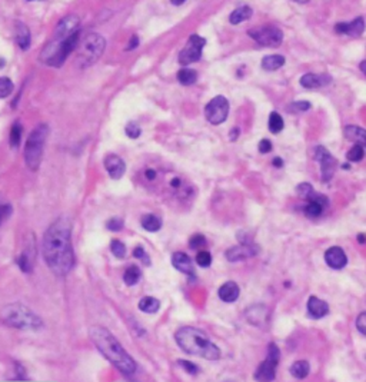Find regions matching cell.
Segmentation results:
<instances>
[{"label":"cell","mask_w":366,"mask_h":382,"mask_svg":"<svg viewBox=\"0 0 366 382\" xmlns=\"http://www.w3.org/2000/svg\"><path fill=\"white\" fill-rule=\"evenodd\" d=\"M0 319L3 324H6L7 327L19 328V329H30V331H36L41 329L43 322L41 319L35 314L33 311H30L22 303H12L7 305L1 314Z\"/></svg>","instance_id":"5b68a950"},{"label":"cell","mask_w":366,"mask_h":382,"mask_svg":"<svg viewBox=\"0 0 366 382\" xmlns=\"http://www.w3.org/2000/svg\"><path fill=\"white\" fill-rule=\"evenodd\" d=\"M196 263L202 268H209L212 263V255L207 251H199L196 255Z\"/></svg>","instance_id":"f35d334b"},{"label":"cell","mask_w":366,"mask_h":382,"mask_svg":"<svg viewBox=\"0 0 366 382\" xmlns=\"http://www.w3.org/2000/svg\"><path fill=\"white\" fill-rule=\"evenodd\" d=\"M289 108H290L292 112H306V110H309L312 108V105H311V102L300 100V102H293Z\"/></svg>","instance_id":"7bdbcfd3"},{"label":"cell","mask_w":366,"mask_h":382,"mask_svg":"<svg viewBox=\"0 0 366 382\" xmlns=\"http://www.w3.org/2000/svg\"><path fill=\"white\" fill-rule=\"evenodd\" d=\"M247 35L260 46L265 47H278L282 44L284 33L276 26H262V28L252 29L247 32Z\"/></svg>","instance_id":"9c48e42d"},{"label":"cell","mask_w":366,"mask_h":382,"mask_svg":"<svg viewBox=\"0 0 366 382\" xmlns=\"http://www.w3.org/2000/svg\"><path fill=\"white\" fill-rule=\"evenodd\" d=\"M139 46V38L136 36V35H133L132 38H130V42H129V44H127V50H133V49H136Z\"/></svg>","instance_id":"816d5d0a"},{"label":"cell","mask_w":366,"mask_h":382,"mask_svg":"<svg viewBox=\"0 0 366 382\" xmlns=\"http://www.w3.org/2000/svg\"><path fill=\"white\" fill-rule=\"evenodd\" d=\"M161 308V302L153 297H145L139 302V309L145 314H156Z\"/></svg>","instance_id":"f1b7e54d"},{"label":"cell","mask_w":366,"mask_h":382,"mask_svg":"<svg viewBox=\"0 0 366 382\" xmlns=\"http://www.w3.org/2000/svg\"><path fill=\"white\" fill-rule=\"evenodd\" d=\"M204 245H206V239H204L203 235H201V233H195L189 239V246L192 249H199V248H202Z\"/></svg>","instance_id":"60d3db41"},{"label":"cell","mask_w":366,"mask_h":382,"mask_svg":"<svg viewBox=\"0 0 366 382\" xmlns=\"http://www.w3.org/2000/svg\"><path fill=\"white\" fill-rule=\"evenodd\" d=\"M13 87V82L9 78H0V99L12 95Z\"/></svg>","instance_id":"8d00e7d4"},{"label":"cell","mask_w":366,"mask_h":382,"mask_svg":"<svg viewBox=\"0 0 366 382\" xmlns=\"http://www.w3.org/2000/svg\"><path fill=\"white\" fill-rule=\"evenodd\" d=\"M6 66V60L3 57H0V69H3Z\"/></svg>","instance_id":"6f0895ef"},{"label":"cell","mask_w":366,"mask_h":382,"mask_svg":"<svg viewBox=\"0 0 366 382\" xmlns=\"http://www.w3.org/2000/svg\"><path fill=\"white\" fill-rule=\"evenodd\" d=\"M22 133H23V126H22V123L20 122H14L12 125V129H10V137H9V140H10V146L16 149V148H19V145H20V139H22Z\"/></svg>","instance_id":"d6a6232c"},{"label":"cell","mask_w":366,"mask_h":382,"mask_svg":"<svg viewBox=\"0 0 366 382\" xmlns=\"http://www.w3.org/2000/svg\"><path fill=\"white\" fill-rule=\"evenodd\" d=\"M43 258L57 276L68 275L75 265L72 246V223L68 218L56 219L43 236Z\"/></svg>","instance_id":"6da1fadb"},{"label":"cell","mask_w":366,"mask_h":382,"mask_svg":"<svg viewBox=\"0 0 366 382\" xmlns=\"http://www.w3.org/2000/svg\"><path fill=\"white\" fill-rule=\"evenodd\" d=\"M258 254V246L252 245V244H242V245L232 246L231 249L226 251V259L231 262H238V260H244L255 256Z\"/></svg>","instance_id":"9a60e30c"},{"label":"cell","mask_w":366,"mask_h":382,"mask_svg":"<svg viewBox=\"0 0 366 382\" xmlns=\"http://www.w3.org/2000/svg\"><path fill=\"white\" fill-rule=\"evenodd\" d=\"M12 213V206L7 204H0V223L3 219H7Z\"/></svg>","instance_id":"c3c4849f"},{"label":"cell","mask_w":366,"mask_h":382,"mask_svg":"<svg viewBox=\"0 0 366 382\" xmlns=\"http://www.w3.org/2000/svg\"><path fill=\"white\" fill-rule=\"evenodd\" d=\"M313 156H315V159L321 164L322 179H324L325 182L330 180L332 176L335 175V170H336V166H338L336 159L329 153V150L326 149L325 146H316V148H315V152H313Z\"/></svg>","instance_id":"7c38bea8"},{"label":"cell","mask_w":366,"mask_h":382,"mask_svg":"<svg viewBox=\"0 0 366 382\" xmlns=\"http://www.w3.org/2000/svg\"><path fill=\"white\" fill-rule=\"evenodd\" d=\"M332 82V78L326 73L322 75H315V73H306L300 78V85L306 89H316L322 87Z\"/></svg>","instance_id":"ffe728a7"},{"label":"cell","mask_w":366,"mask_h":382,"mask_svg":"<svg viewBox=\"0 0 366 382\" xmlns=\"http://www.w3.org/2000/svg\"><path fill=\"white\" fill-rule=\"evenodd\" d=\"M296 192L302 198H306L308 195H311L313 192V188L311 183H300L298 188H296Z\"/></svg>","instance_id":"7dc6e473"},{"label":"cell","mask_w":366,"mask_h":382,"mask_svg":"<svg viewBox=\"0 0 366 382\" xmlns=\"http://www.w3.org/2000/svg\"><path fill=\"white\" fill-rule=\"evenodd\" d=\"M110 249H112V254L116 258H123L126 255V246L123 245V242L119 239H113L110 242Z\"/></svg>","instance_id":"74e56055"},{"label":"cell","mask_w":366,"mask_h":382,"mask_svg":"<svg viewBox=\"0 0 366 382\" xmlns=\"http://www.w3.org/2000/svg\"><path fill=\"white\" fill-rule=\"evenodd\" d=\"M177 345L189 355L201 356L209 361H216L220 358V349L203 331L193 327L180 328L175 334Z\"/></svg>","instance_id":"3957f363"},{"label":"cell","mask_w":366,"mask_h":382,"mask_svg":"<svg viewBox=\"0 0 366 382\" xmlns=\"http://www.w3.org/2000/svg\"><path fill=\"white\" fill-rule=\"evenodd\" d=\"M156 176H158V172H156L153 168H148V169L145 170V177H146L149 182L155 180V179H156Z\"/></svg>","instance_id":"f907efd6"},{"label":"cell","mask_w":366,"mask_h":382,"mask_svg":"<svg viewBox=\"0 0 366 382\" xmlns=\"http://www.w3.org/2000/svg\"><path fill=\"white\" fill-rule=\"evenodd\" d=\"M281 361V351L276 343H269L268 356L266 359L259 365L255 372V380L258 382H272L276 377V368Z\"/></svg>","instance_id":"ba28073f"},{"label":"cell","mask_w":366,"mask_h":382,"mask_svg":"<svg viewBox=\"0 0 366 382\" xmlns=\"http://www.w3.org/2000/svg\"><path fill=\"white\" fill-rule=\"evenodd\" d=\"M273 166H276V168H282V166H284V161H282L281 158H275V159H273Z\"/></svg>","instance_id":"db71d44e"},{"label":"cell","mask_w":366,"mask_h":382,"mask_svg":"<svg viewBox=\"0 0 366 382\" xmlns=\"http://www.w3.org/2000/svg\"><path fill=\"white\" fill-rule=\"evenodd\" d=\"M252 13H253V10L249 6H241V7H238L232 12L231 16H229V22L232 25H239L244 20H247L252 16Z\"/></svg>","instance_id":"83f0119b"},{"label":"cell","mask_w":366,"mask_h":382,"mask_svg":"<svg viewBox=\"0 0 366 382\" xmlns=\"http://www.w3.org/2000/svg\"><path fill=\"white\" fill-rule=\"evenodd\" d=\"M106 226H108L109 231H115V232H118V231H121V229L123 228V220L119 218L110 219L108 223H106Z\"/></svg>","instance_id":"f6af8a7d"},{"label":"cell","mask_w":366,"mask_h":382,"mask_svg":"<svg viewBox=\"0 0 366 382\" xmlns=\"http://www.w3.org/2000/svg\"><path fill=\"white\" fill-rule=\"evenodd\" d=\"M185 1L183 0H172L170 1V4H175V6H179V4H183Z\"/></svg>","instance_id":"9f6ffc18"},{"label":"cell","mask_w":366,"mask_h":382,"mask_svg":"<svg viewBox=\"0 0 366 382\" xmlns=\"http://www.w3.org/2000/svg\"><path fill=\"white\" fill-rule=\"evenodd\" d=\"M241 133V129H238V127H235V129H232V133H231V140H236L238 139V135Z\"/></svg>","instance_id":"f5cc1de1"},{"label":"cell","mask_w":366,"mask_h":382,"mask_svg":"<svg viewBox=\"0 0 366 382\" xmlns=\"http://www.w3.org/2000/svg\"><path fill=\"white\" fill-rule=\"evenodd\" d=\"M133 256L136 259H140L143 262V265H150V258L148 256V254L145 252V249L142 246H137L133 251Z\"/></svg>","instance_id":"ee69618b"},{"label":"cell","mask_w":366,"mask_h":382,"mask_svg":"<svg viewBox=\"0 0 366 382\" xmlns=\"http://www.w3.org/2000/svg\"><path fill=\"white\" fill-rule=\"evenodd\" d=\"M172 265L176 268L179 272L189 275V276H195V266L193 262L189 256L183 252H175L172 255Z\"/></svg>","instance_id":"44dd1931"},{"label":"cell","mask_w":366,"mask_h":382,"mask_svg":"<svg viewBox=\"0 0 366 382\" xmlns=\"http://www.w3.org/2000/svg\"><path fill=\"white\" fill-rule=\"evenodd\" d=\"M229 115V100L225 96H215L204 106V118L212 125H220L228 119Z\"/></svg>","instance_id":"30bf717a"},{"label":"cell","mask_w":366,"mask_h":382,"mask_svg":"<svg viewBox=\"0 0 366 382\" xmlns=\"http://www.w3.org/2000/svg\"><path fill=\"white\" fill-rule=\"evenodd\" d=\"M49 135V126L46 123L38 125L29 135L25 148V161L29 169L38 170L41 162L43 148Z\"/></svg>","instance_id":"8992f818"},{"label":"cell","mask_w":366,"mask_h":382,"mask_svg":"<svg viewBox=\"0 0 366 382\" xmlns=\"http://www.w3.org/2000/svg\"><path fill=\"white\" fill-rule=\"evenodd\" d=\"M103 164H105V168H106V170H108V173L112 179H121L126 172V164L123 162L121 156H118L115 153L108 155L105 158Z\"/></svg>","instance_id":"e0dca14e"},{"label":"cell","mask_w":366,"mask_h":382,"mask_svg":"<svg viewBox=\"0 0 366 382\" xmlns=\"http://www.w3.org/2000/svg\"><path fill=\"white\" fill-rule=\"evenodd\" d=\"M16 42L22 50H27L30 46V32L25 23L16 22Z\"/></svg>","instance_id":"d4e9b609"},{"label":"cell","mask_w":366,"mask_h":382,"mask_svg":"<svg viewBox=\"0 0 366 382\" xmlns=\"http://www.w3.org/2000/svg\"><path fill=\"white\" fill-rule=\"evenodd\" d=\"M365 63H366L365 60H362V62H361V70H362L364 73H365V72H366V70H365Z\"/></svg>","instance_id":"680465c9"},{"label":"cell","mask_w":366,"mask_h":382,"mask_svg":"<svg viewBox=\"0 0 366 382\" xmlns=\"http://www.w3.org/2000/svg\"><path fill=\"white\" fill-rule=\"evenodd\" d=\"M124 132H126V135L130 137V139H137V137L140 136V133H142L140 126H139L136 122H133V121L126 125Z\"/></svg>","instance_id":"ab89813d"},{"label":"cell","mask_w":366,"mask_h":382,"mask_svg":"<svg viewBox=\"0 0 366 382\" xmlns=\"http://www.w3.org/2000/svg\"><path fill=\"white\" fill-rule=\"evenodd\" d=\"M16 262H17L19 268H20L23 272H30V271H32V266H33V265H32V256H30V254H29L27 251L22 252V254L17 256Z\"/></svg>","instance_id":"e575fe53"},{"label":"cell","mask_w":366,"mask_h":382,"mask_svg":"<svg viewBox=\"0 0 366 382\" xmlns=\"http://www.w3.org/2000/svg\"><path fill=\"white\" fill-rule=\"evenodd\" d=\"M284 126H285L284 118L278 112H272L271 116H269V130L276 135L281 130H284Z\"/></svg>","instance_id":"836d02e7"},{"label":"cell","mask_w":366,"mask_h":382,"mask_svg":"<svg viewBox=\"0 0 366 382\" xmlns=\"http://www.w3.org/2000/svg\"><path fill=\"white\" fill-rule=\"evenodd\" d=\"M309 372H311V365L308 361H296L290 367V374L298 380L306 378L309 375Z\"/></svg>","instance_id":"f546056e"},{"label":"cell","mask_w":366,"mask_h":382,"mask_svg":"<svg viewBox=\"0 0 366 382\" xmlns=\"http://www.w3.org/2000/svg\"><path fill=\"white\" fill-rule=\"evenodd\" d=\"M90 338L96 348L108 358L109 361L122 371L123 374H133L136 371V362L133 358L124 351L121 342L118 341L113 334L103 327H93L89 331Z\"/></svg>","instance_id":"7a4b0ae2"},{"label":"cell","mask_w":366,"mask_h":382,"mask_svg":"<svg viewBox=\"0 0 366 382\" xmlns=\"http://www.w3.org/2000/svg\"><path fill=\"white\" fill-rule=\"evenodd\" d=\"M79 38H81V30L73 33L66 39H54L53 38L44 46L41 55V60L49 66L60 68L65 63V60L68 59V56L79 44Z\"/></svg>","instance_id":"277c9868"},{"label":"cell","mask_w":366,"mask_h":382,"mask_svg":"<svg viewBox=\"0 0 366 382\" xmlns=\"http://www.w3.org/2000/svg\"><path fill=\"white\" fill-rule=\"evenodd\" d=\"M204 44H206V39L199 35H192L186 46L179 53V63L188 66L190 63L198 62L202 57V49L204 47Z\"/></svg>","instance_id":"8fae6325"},{"label":"cell","mask_w":366,"mask_h":382,"mask_svg":"<svg viewBox=\"0 0 366 382\" xmlns=\"http://www.w3.org/2000/svg\"><path fill=\"white\" fill-rule=\"evenodd\" d=\"M335 30L338 33H343V35H348V36L356 39V38H361L364 30H365V20H364L362 16H359V17H356L355 20L349 22V23H346V22L345 23H338L335 26Z\"/></svg>","instance_id":"2e32d148"},{"label":"cell","mask_w":366,"mask_h":382,"mask_svg":"<svg viewBox=\"0 0 366 382\" xmlns=\"http://www.w3.org/2000/svg\"><path fill=\"white\" fill-rule=\"evenodd\" d=\"M140 276H142L140 269H139L137 266H135V265H130V266L126 269L124 275H123V281H124L126 285L133 287V285H136V284L140 281Z\"/></svg>","instance_id":"1f68e13d"},{"label":"cell","mask_w":366,"mask_h":382,"mask_svg":"<svg viewBox=\"0 0 366 382\" xmlns=\"http://www.w3.org/2000/svg\"><path fill=\"white\" fill-rule=\"evenodd\" d=\"M140 223H142L143 229L148 231V232H158L162 228V220L153 213L143 215L140 219Z\"/></svg>","instance_id":"4316f807"},{"label":"cell","mask_w":366,"mask_h":382,"mask_svg":"<svg viewBox=\"0 0 366 382\" xmlns=\"http://www.w3.org/2000/svg\"><path fill=\"white\" fill-rule=\"evenodd\" d=\"M268 316V311L265 306L262 305H255L250 306L246 311V318L250 324H253L255 327H262V324H265V318Z\"/></svg>","instance_id":"cb8c5ba5"},{"label":"cell","mask_w":366,"mask_h":382,"mask_svg":"<svg viewBox=\"0 0 366 382\" xmlns=\"http://www.w3.org/2000/svg\"><path fill=\"white\" fill-rule=\"evenodd\" d=\"M358 241H359V244H365V235L361 233V235L358 236Z\"/></svg>","instance_id":"11a10c76"},{"label":"cell","mask_w":366,"mask_h":382,"mask_svg":"<svg viewBox=\"0 0 366 382\" xmlns=\"http://www.w3.org/2000/svg\"><path fill=\"white\" fill-rule=\"evenodd\" d=\"M325 260L327 266H330L332 269H342L346 266L348 258L345 251L339 246H332L325 252Z\"/></svg>","instance_id":"ac0fdd59"},{"label":"cell","mask_w":366,"mask_h":382,"mask_svg":"<svg viewBox=\"0 0 366 382\" xmlns=\"http://www.w3.org/2000/svg\"><path fill=\"white\" fill-rule=\"evenodd\" d=\"M343 133H345V137H346L348 140L353 142L355 145L364 146V145L366 143L365 129H364V127H361V126L348 125V126H345V129H343Z\"/></svg>","instance_id":"603a6c76"},{"label":"cell","mask_w":366,"mask_h":382,"mask_svg":"<svg viewBox=\"0 0 366 382\" xmlns=\"http://www.w3.org/2000/svg\"><path fill=\"white\" fill-rule=\"evenodd\" d=\"M285 65V57L282 55H268L262 59V69L272 72V70H278Z\"/></svg>","instance_id":"484cf974"},{"label":"cell","mask_w":366,"mask_h":382,"mask_svg":"<svg viewBox=\"0 0 366 382\" xmlns=\"http://www.w3.org/2000/svg\"><path fill=\"white\" fill-rule=\"evenodd\" d=\"M177 364L183 368V371H186L188 374L190 375H196L198 372H199V368H198V365H195L193 362H190V361H183V359H179L177 361Z\"/></svg>","instance_id":"b9f144b4"},{"label":"cell","mask_w":366,"mask_h":382,"mask_svg":"<svg viewBox=\"0 0 366 382\" xmlns=\"http://www.w3.org/2000/svg\"><path fill=\"white\" fill-rule=\"evenodd\" d=\"M239 294H241V289L238 287L236 282L233 281H229V282H225L222 287L219 288L217 291V295L219 298L223 300V302H228V303H232L235 300L239 298Z\"/></svg>","instance_id":"7402d4cb"},{"label":"cell","mask_w":366,"mask_h":382,"mask_svg":"<svg viewBox=\"0 0 366 382\" xmlns=\"http://www.w3.org/2000/svg\"><path fill=\"white\" fill-rule=\"evenodd\" d=\"M342 168H345V169H349V165H348V164L342 165Z\"/></svg>","instance_id":"91938a15"},{"label":"cell","mask_w":366,"mask_h":382,"mask_svg":"<svg viewBox=\"0 0 366 382\" xmlns=\"http://www.w3.org/2000/svg\"><path fill=\"white\" fill-rule=\"evenodd\" d=\"M356 328H358V331H359L362 335H366V312H361V315L358 316V319H356Z\"/></svg>","instance_id":"bcb514c9"},{"label":"cell","mask_w":366,"mask_h":382,"mask_svg":"<svg viewBox=\"0 0 366 382\" xmlns=\"http://www.w3.org/2000/svg\"><path fill=\"white\" fill-rule=\"evenodd\" d=\"M259 152L260 153H269L272 150V143L269 139H262L260 142H259Z\"/></svg>","instance_id":"681fc988"},{"label":"cell","mask_w":366,"mask_h":382,"mask_svg":"<svg viewBox=\"0 0 366 382\" xmlns=\"http://www.w3.org/2000/svg\"><path fill=\"white\" fill-rule=\"evenodd\" d=\"M105 49H106V41L102 35L99 33L87 35L81 41V46L78 49V56H76L78 65L83 69L92 66L103 55Z\"/></svg>","instance_id":"52a82bcc"},{"label":"cell","mask_w":366,"mask_h":382,"mask_svg":"<svg viewBox=\"0 0 366 382\" xmlns=\"http://www.w3.org/2000/svg\"><path fill=\"white\" fill-rule=\"evenodd\" d=\"M305 199L308 201V204L303 208V212L308 218H319L324 213L326 206L329 205V201H327L325 195L316 193L315 191L311 195H308Z\"/></svg>","instance_id":"4fadbf2b"},{"label":"cell","mask_w":366,"mask_h":382,"mask_svg":"<svg viewBox=\"0 0 366 382\" xmlns=\"http://www.w3.org/2000/svg\"><path fill=\"white\" fill-rule=\"evenodd\" d=\"M308 315L313 319H321L329 314V305L324 299H319L316 297H311L306 303Z\"/></svg>","instance_id":"d6986e66"},{"label":"cell","mask_w":366,"mask_h":382,"mask_svg":"<svg viewBox=\"0 0 366 382\" xmlns=\"http://www.w3.org/2000/svg\"><path fill=\"white\" fill-rule=\"evenodd\" d=\"M79 30H81V19L76 14H68L57 23L53 38L54 39H66Z\"/></svg>","instance_id":"5bb4252c"},{"label":"cell","mask_w":366,"mask_h":382,"mask_svg":"<svg viewBox=\"0 0 366 382\" xmlns=\"http://www.w3.org/2000/svg\"><path fill=\"white\" fill-rule=\"evenodd\" d=\"M364 155H365V150H364V146H359V145H353L352 148L348 152V159L351 162H361L364 159Z\"/></svg>","instance_id":"d590c367"},{"label":"cell","mask_w":366,"mask_h":382,"mask_svg":"<svg viewBox=\"0 0 366 382\" xmlns=\"http://www.w3.org/2000/svg\"><path fill=\"white\" fill-rule=\"evenodd\" d=\"M177 81L183 86H190L198 81V72L192 69H180L177 72Z\"/></svg>","instance_id":"4dcf8cb0"}]
</instances>
